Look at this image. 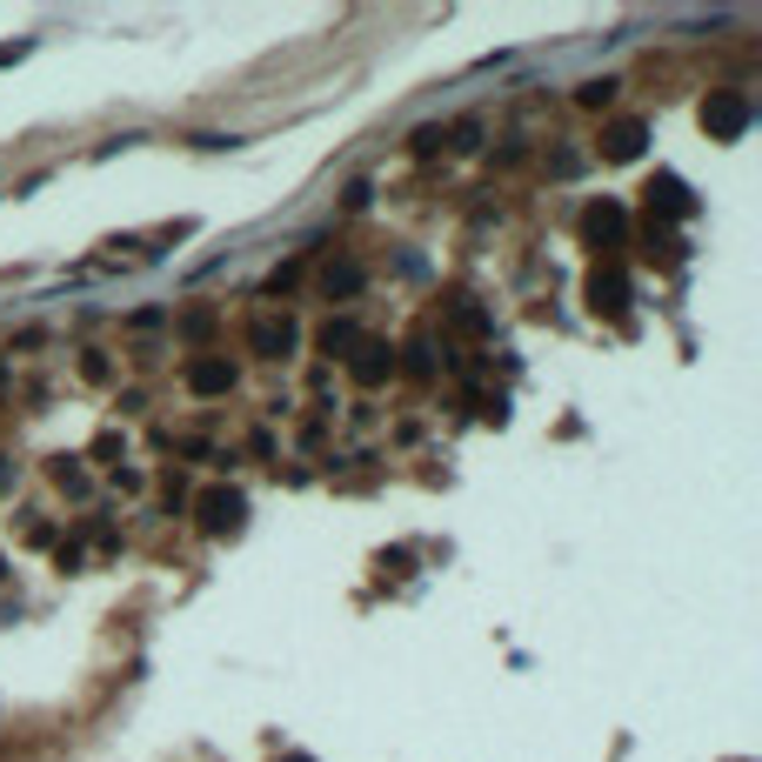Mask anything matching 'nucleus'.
Here are the masks:
<instances>
[{
    "label": "nucleus",
    "instance_id": "obj_1",
    "mask_svg": "<svg viewBox=\"0 0 762 762\" xmlns=\"http://www.w3.org/2000/svg\"><path fill=\"white\" fill-rule=\"evenodd\" d=\"M703 128H709L716 141H736V134L749 128V101H742V95H709V101H703Z\"/></svg>",
    "mask_w": 762,
    "mask_h": 762
},
{
    "label": "nucleus",
    "instance_id": "obj_2",
    "mask_svg": "<svg viewBox=\"0 0 762 762\" xmlns=\"http://www.w3.org/2000/svg\"><path fill=\"white\" fill-rule=\"evenodd\" d=\"M588 301H596V314H622V308H629L622 268H596V281H588Z\"/></svg>",
    "mask_w": 762,
    "mask_h": 762
},
{
    "label": "nucleus",
    "instance_id": "obj_3",
    "mask_svg": "<svg viewBox=\"0 0 762 762\" xmlns=\"http://www.w3.org/2000/svg\"><path fill=\"white\" fill-rule=\"evenodd\" d=\"M201 522H208V529H234V522H241V495H234V488H208V495H201Z\"/></svg>",
    "mask_w": 762,
    "mask_h": 762
},
{
    "label": "nucleus",
    "instance_id": "obj_4",
    "mask_svg": "<svg viewBox=\"0 0 762 762\" xmlns=\"http://www.w3.org/2000/svg\"><path fill=\"white\" fill-rule=\"evenodd\" d=\"M603 154H609V161H636V154H642V121H616V128L603 134Z\"/></svg>",
    "mask_w": 762,
    "mask_h": 762
},
{
    "label": "nucleus",
    "instance_id": "obj_5",
    "mask_svg": "<svg viewBox=\"0 0 762 762\" xmlns=\"http://www.w3.org/2000/svg\"><path fill=\"white\" fill-rule=\"evenodd\" d=\"M649 201H655V208H669V214H696V201H689V188H683V181H675V175H655V181H649Z\"/></svg>",
    "mask_w": 762,
    "mask_h": 762
},
{
    "label": "nucleus",
    "instance_id": "obj_6",
    "mask_svg": "<svg viewBox=\"0 0 762 762\" xmlns=\"http://www.w3.org/2000/svg\"><path fill=\"white\" fill-rule=\"evenodd\" d=\"M188 388H195V395H221V388H234V368H228V362H195V368H188Z\"/></svg>",
    "mask_w": 762,
    "mask_h": 762
},
{
    "label": "nucleus",
    "instance_id": "obj_7",
    "mask_svg": "<svg viewBox=\"0 0 762 762\" xmlns=\"http://www.w3.org/2000/svg\"><path fill=\"white\" fill-rule=\"evenodd\" d=\"M588 241L616 247V241H622V208H588Z\"/></svg>",
    "mask_w": 762,
    "mask_h": 762
},
{
    "label": "nucleus",
    "instance_id": "obj_8",
    "mask_svg": "<svg viewBox=\"0 0 762 762\" xmlns=\"http://www.w3.org/2000/svg\"><path fill=\"white\" fill-rule=\"evenodd\" d=\"M388 368H395V349H382V342H368V349H362V362H355V375H362V382H382Z\"/></svg>",
    "mask_w": 762,
    "mask_h": 762
},
{
    "label": "nucleus",
    "instance_id": "obj_9",
    "mask_svg": "<svg viewBox=\"0 0 762 762\" xmlns=\"http://www.w3.org/2000/svg\"><path fill=\"white\" fill-rule=\"evenodd\" d=\"M321 288H328V295H355V288H362V268H355V262H328Z\"/></svg>",
    "mask_w": 762,
    "mask_h": 762
},
{
    "label": "nucleus",
    "instance_id": "obj_10",
    "mask_svg": "<svg viewBox=\"0 0 762 762\" xmlns=\"http://www.w3.org/2000/svg\"><path fill=\"white\" fill-rule=\"evenodd\" d=\"M288 342H295V328H288V321H281V328H275V321L254 328V349H262V355H288Z\"/></svg>",
    "mask_w": 762,
    "mask_h": 762
},
{
    "label": "nucleus",
    "instance_id": "obj_11",
    "mask_svg": "<svg viewBox=\"0 0 762 762\" xmlns=\"http://www.w3.org/2000/svg\"><path fill=\"white\" fill-rule=\"evenodd\" d=\"M616 101V80H588L582 88V108H609Z\"/></svg>",
    "mask_w": 762,
    "mask_h": 762
},
{
    "label": "nucleus",
    "instance_id": "obj_12",
    "mask_svg": "<svg viewBox=\"0 0 762 762\" xmlns=\"http://www.w3.org/2000/svg\"><path fill=\"white\" fill-rule=\"evenodd\" d=\"M281 762H314V755H281Z\"/></svg>",
    "mask_w": 762,
    "mask_h": 762
}]
</instances>
